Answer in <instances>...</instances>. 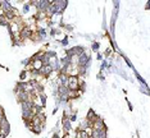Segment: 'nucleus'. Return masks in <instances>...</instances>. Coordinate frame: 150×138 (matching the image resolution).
<instances>
[{
  "instance_id": "f3484780",
  "label": "nucleus",
  "mask_w": 150,
  "mask_h": 138,
  "mask_svg": "<svg viewBox=\"0 0 150 138\" xmlns=\"http://www.w3.org/2000/svg\"><path fill=\"white\" fill-rule=\"evenodd\" d=\"M51 138H62V137H59V134H58V133H54V134H53V137H51Z\"/></svg>"
},
{
  "instance_id": "dca6fc26",
  "label": "nucleus",
  "mask_w": 150,
  "mask_h": 138,
  "mask_svg": "<svg viewBox=\"0 0 150 138\" xmlns=\"http://www.w3.org/2000/svg\"><path fill=\"white\" fill-rule=\"evenodd\" d=\"M97 47H99V44H97V42H95V44L93 45V49L94 50H97Z\"/></svg>"
},
{
  "instance_id": "f257e3e1",
  "label": "nucleus",
  "mask_w": 150,
  "mask_h": 138,
  "mask_svg": "<svg viewBox=\"0 0 150 138\" xmlns=\"http://www.w3.org/2000/svg\"><path fill=\"white\" fill-rule=\"evenodd\" d=\"M66 87L69 89V91H78V87H80V77L78 76H69L68 77Z\"/></svg>"
},
{
  "instance_id": "0eeeda50",
  "label": "nucleus",
  "mask_w": 150,
  "mask_h": 138,
  "mask_svg": "<svg viewBox=\"0 0 150 138\" xmlns=\"http://www.w3.org/2000/svg\"><path fill=\"white\" fill-rule=\"evenodd\" d=\"M68 77H69V74H67V73H59V77H58V83H59V86L67 85Z\"/></svg>"
},
{
  "instance_id": "2eb2a0df",
  "label": "nucleus",
  "mask_w": 150,
  "mask_h": 138,
  "mask_svg": "<svg viewBox=\"0 0 150 138\" xmlns=\"http://www.w3.org/2000/svg\"><path fill=\"white\" fill-rule=\"evenodd\" d=\"M28 10H30V4L27 3V4H25V5H23V12H25V13H27Z\"/></svg>"
},
{
  "instance_id": "9b49d317",
  "label": "nucleus",
  "mask_w": 150,
  "mask_h": 138,
  "mask_svg": "<svg viewBox=\"0 0 150 138\" xmlns=\"http://www.w3.org/2000/svg\"><path fill=\"white\" fill-rule=\"evenodd\" d=\"M44 65L42 64L41 60H32V69H35V70H40V68Z\"/></svg>"
},
{
  "instance_id": "1a4fd4ad",
  "label": "nucleus",
  "mask_w": 150,
  "mask_h": 138,
  "mask_svg": "<svg viewBox=\"0 0 150 138\" xmlns=\"http://www.w3.org/2000/svg\"><path fill=\"white\" fill-rule=\"evenodd\" d=\"M76 138H90V133L89 130H76Z\"/></svg>"
},
{
  "instance_id": "6e6552de",
  "label": "nucleus",
  "mask_w": 150,
  "mask_h": 138,
  "mask_svg": "<svg viewBox=\"0 0 150 138\" xmlns=\"http://www.w3.org/2000/svg\"><path fill=\"white\" fill-rule=\"evenodd\" d=\"M96 118H97V115L95 114V111H94V110H93V109H90V110H89V111H87V115H86V120H89V121H90V123H91V124H93V121H94V120H95V119H96Z\"/></svg>"
},
{
  "instance_id": "f8f14e48",
  "label": "nucleus",
  "mask_w": 150,
  "mask_h": 138,
  "mask_svg": "<svg viewBox=\"0 0 150 138\" xmlns=\"http://www.w3.org/2000/svg\"><path fill=\"white\" fill-rule=\"evenodd\" d=\"M77 72H78V76H86L87 68H85V67H77Z\"/></svg>"
},
{
  "instance_id": "7ed1b4c3",
  "label": "nucleus",
  "mask_w": 150,
  "mask_h": 138,
  "mask_svg": "<svg viewBox=\"0 0 150 138\" xmlns=\"http://www.w3.org/2000/svg\"><path fill=\"white\" fill-rule=\"evenodd\" d=\"M85 53V49L82 46H73L72 49H69L67 51V55L68 56H71V58H73V56H80L81 54H83Z\"/></svg>"
},
{
  "instance_id": "a211bd4d",
  "label": "nucleus",
  "mask_w": 150,
  "mask_h": 138,
  "mask_svg": "<svg viewBox=\"0 0 150 138\" xmlns=\"http://www.w3.org/2000/svg\"><path fill=\"white\" fill-rule=\"evenodd\" d=\"M0 138H5V136L3 133H0Z\"/></svg>"
},
{
  "instance_id": "4468645a",
  "label": "nucleus",
  "mask_w": 150,
  "mask_h": 138,
  "mask_svg": "<svg viewBox=\"0 0 150 138\" xmlns=\"http://www.w3.org/2000/svg\"><path fill=\"white\" fill-rule=\"evenodd\" d=\"M27 73H28V72H26V70H23V72L21 73V76H19V78H21L22 81H23V79L26 78V76H27Z\"/></svg>"
},
{
  "instance_id": "f03ea898",
  "label": "nucleus",
  "mask_w": 150,
  "mask_h": 138,
  "mask_svg": "<svg viewBox=\"0 0 150 138\" xmlns=\"http://www.w3.org/2000/svg\"><path fill=\"white\" fill-rule=\"evenodd\" d=\"M51 4H53L55 8V13H57L58 15H60L62 13L64 12V9L67 8L68 1H66V0H57V1H51Z\"/></svg>"
},
{
  "instance_id": "39448f33",
  "label": "nucleus",
  "mask_w": 150,
  "mask_h": 138,
  "mask_svg": "<svg viewBox=\"0 0 150 138\" xmlns=\"http://www.w3.org/2000/svg\"><path fill=\"white\" fill-rule=\"evenodd\" d=\"M53 72V68H51L49 64H44V65L40 68L39 70V76H42V77H49L50 76V73Z\"/></svg>"
},
{
  "instance_id": "ddd939ff",
  "label": "nucleus",
  "mask_w": 150,
  "mask_h": 138,
  "mask_svg": "<svg viewBox=\"0 0 150 138\" xmlns=\"http://www.w3.org/2000/svg\"><path fill=\"white\" fill-rule=\"evenodd\" d=\"M0 24L1 26H8V21H6V18L4 17V15L0 17Z\"/></svg>"
},
{
  "instance_id": "9d476101",
  "label": "nucleus",
  "mask_w": 150,
  "mask_h": 138,
  "mask_svg": "<svg viewBox=\"0 0 150 138\" xmlns=\"http://www.w3.org/2000/svg\"><path fill=\"white\" fill-rule=\"evenodd\" d=\"M44 126H45V124H40V126H32L31 127V130L35 134H40L42 132V129H44Z\"/></svg>"
},
{
  "instance_id": "20e7f679",
  "label": "nucleus",
  "mask_w": 150,
  "mask_h": 138,
  "mask_svg": "<svg viewBox=\"0 0 150 138\" xmlns=\"http://www.w3.org/2000/svg\"><path fill=\"white\" fill-rule=\"evenodd\" d=\"M104 128H107V127H105V124H104V121L100 117H97L96 119L93 121V124H91V129H94V130H102V129H104Z\"/></svg>"
},
{
  "instance_id": "423d86ee",
  "label": "nucleus",
  "mask_w": 150,
  "mask_h": 138,
  "mask_svg": "<svg viewBox=\"0 0 150 138\" xmlns=\"http://www.w3.org/2000/svg\"><path fill=\"white\" fill-rule=\"evenodd\" d=\"M62 126H63L64 133H69L71 129H72V121L69 120V118L63 117V119H62Z\"/></svg>"
}]
</instances>
